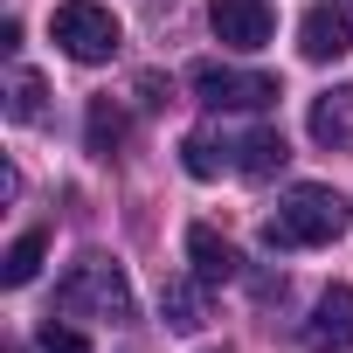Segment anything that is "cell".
I'll use <instances>...</instances> for the list:
<instances>
[{
    "label": "cell",
    "mask_w": 353,
    "mask_h": 353,
    "mask_svg": "<svg viewBox=\"0 0 353 353\" xmlns=\"http://www.w3.org/2000/svg\"><path fill=\"white\" fill-rule=\"evenodd\" d=\"M346 222H353V208H346L339 188L298 181V188L277 201V215L263 222V250H319V243L346 236Z\"/></svg>",
    "instance_id": "obj_1"
},
{
    "label": "cell",
    "mask_w": 353,
    "mask_h": 353,
    "mask_svg": "<svg viewBox=\"0 0 353 353\" xmlns=\"http://www.w3.org/2000/svg\"><path fill=\"white\" fill-rule=\"evenodd\" d=\"M56 312L63 319H104V325H125L132 319V284L111 256H83L70 263V277L56 284Z\"/></svg>",
    "instance_id": "obj_2"
},
{
    "label": "cell",
    "mask_w": 353,
    "mask_h": 353,
    "mask_svg": "<svg viewBox=\"0 0 353 353\" xmlns=\"http://www.w3.org/2000/svg\"><path fill=\"white\" fill-rule=\"evenodd\" d=\"M49 35H56V49L70 63H111L118 42H125V28H118V14L104 8V0H63V8L49 14Z\"/></svg>",
    "instance_id": "obj_3"
},
{
    "label": "cell",
    "mask_w": 353,
    "mask_h": 353,
    "mask_svg": "<svg viewBox=\"0 0 353 353\" xmlns=\"http://www.w3.org/2000/svg\"><path fill=\"white\" fill-rule=\"evenodd\" d=\"M188 83H194V97L215 104V111H263V104H277V77L236 70V63H194Z\"/></svg>",
    "instance_id": "obj_4"
},
{
    "label": "cell",
    "mask_w": 353,
    "mask_h": 353,
    "mask_svg": "<svg viewBox=\"0 0 353 353\" xmlns=\"http://www.w3.org/2000/svg\"><path fill=\"white\" fill-rule=\"evenodd\" d=\"M298 49L305 63H339L353 49V0H312L298 21Z\"/></svg>",
    "instance_id": "obj_5"
},
{
    "label": "cell",
    "mask_w": 353,
    "mask_h": 353,
    "mask_svg": "<svg viewBox=\"0 0 353 353\" xmlns=\"http://www.w3.org/2000/svg\"><path fill=\"white\" fill-rule=\"evenodd\" d=\"M208 28L222 49H263L277 14H270V0H208Z\"/></svg>",
    "instance_id": "obj_6"
},
{
    "label": "cell",
    "mask_w": 353,
    "mask_h": 353,
    "mask_svg": "<svg viewBox=\"0 0 353 353\" xmlns=\"http://www.w3.org/2000/svg\"><path fill=\"white\" fill-rule=\"evenodd\" d=\"M298 339H305L312 353H346V346H353V284L319 291V305H312V319L298 325Z\"/></svg>",
    "instance_id": "obj_7"
},
{
    "label": "cell",
    "mask_w": 353,
    "mask_h": 353,
    "mask_svg": "<svg viewBox=\"0 0 353 353\" xmlns=\"http://www.w3.org/2000/svg\"><path fill=\"white\" fill-rule=\"evenodd\" d=\"M305 132H312V145H325V152H353V83H332L325 97H312Z\"/></svg>",
    "instance_id": "obj_8"
},
{
    "label": "cell",
    "mask_w": 353,
    "mask_h": 353,
    "mask_svg": "<svg viewBox=\"0 0 353 353\" xmlns=\"http://www.w3.org/2000/svg\"><path fill=\"white\" fill-rule=\"evenodd\" d=\"M284 159H291V145H284V132H277V125H256V132H243V139H236V173H250V181H270Z\"/></svg>",
    "instance_id": "obj_9"
},
{
    "label": "cell",
    "mask_w": 353,
    "mask_h": 353,
    "mask_svg": "<svg viewBox=\"0 0 353 353\" xmlns=\"http://www.w3.org/2000/svg\"><path fill=\"white\" fill-rule=\"evenodd\" d=\"M159 319H166L173 332H201V325H208L201 284H194V277H166V284H159Z\"/></svg>",
    "instance_id": "obj_10"
},
{
    "label": "cell",
    "mask_w": 353,
    "mask_h": 353,
    "mask_svg": "<svg viewBox=\"0 0 353 353\" xmlns=\"http://www.w3.org/2000/svg\"><path fill=\"white\" fill-rule=\"evenodd\" d=\"M188 256H194V277H201V284H229V277H236V250H229V236H215L208 222L188 229Z\"/></svg>",
    "instance_id": "obj_11"
},
{
    "label": "cell",
    "mask_w": 353,
    "mask_h": 353,
    "mask_svg": "<svg viewBox=\"0 0 353 353\" xmlns=\"http://www.w3.org/2000/svg\"><path fill=\"white\" fill-rule=\"evenodd\" d=\"M181 166L194 173V181H215V173L236 166V145L215 139V132H188V139H181Z\"/></svg>",
    "instance_id": "obj_12"
},
{
    "label": "cell",
    "mask_w": 353,
    "mask_h": 353,
    "mask_svg": "<svg viewBox=\"0 0 353 353\" xmlns=\"http://www.w3.org/2000/svg\"><path fill=\"white\" fill-rule=\"evenodd\" d=\"M118 139H125V111H118L111 97H90V118H83V145H90L97 159H111V152H118Z\"/></svg>",
    "instance_id": "obj_13"
},
{
    "label": "cell",
    "mask_w": 353,
    "mask_h": 353,
    "mask_svg": "<svg viewBox=\"0 0 353 353\" xmlns=\"http://www.w3.org/2000/svg\"><path fill=\"white\" fill-rule=\"evenodd\" d=\"M42 256H49V236H42V229H28V236H14V250L0 256V284H28V277L42 270Z\"/></svg>",
    "instance_id": "obj_14"
},
{
    "label": "cell",
    "mask_w": 353,
    "mask_h": 353,
    "mask_svg": "<svg viewBox=\"0 0 353 353\" xmlns=\"http://www.w3.org/2000/svg\"><path fill=\"white\" fill-rule=\"evenodd\" d=\"M42 97H49V90H42L35 70H14V77H8V118H14V125H35V118H42Z\"/></svg>",
    "instance_id": "obj_15"
},
{
    "label": "cell",
    "mask_w": 353,
    "mask_h": 353,
    "mask_svg": "<svg viewBox=\"0 0 353 353\" xmlns=\"http://www.w3.org/2000/svg\"><path fill=\"white\" fill-rule=\"evenodd\" d=\"M35 353H90V339H83L77 325H63V319H42V332H35Z\"/></svg>",
    "instance_id": "obj_16"
}]
</instances>
